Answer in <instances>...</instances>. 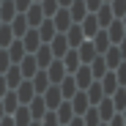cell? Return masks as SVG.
<instances>
[{"label":"cell","instance_id":"6da1fadb","mask_svg":"<svg viewBox=\"0 0 126 126\" xmlns=\"http://www.w3.org/2000/svg\"><path fill=\"white\" fill-rule=\"evenodd\" d=\"M49 22H52V28H55V33H66L74 22H71V16H69V8H58L52 16H49Z\"/></svg>","mask_w":126,"mask_h":126},{"label":"cell","instance_id":"7a4b0ae2","mask_svg":"<svg viewBox=\"0 0 126 126\" xmlns=\"http://www.w3.org/2000/svg\"><path fill=\"white\" fill-rule=\"evenodd\" d=\"M104 33H107L110 44L121 47V44H123V33H126V28H123V19H112V22H110L107 28H104Z\"/></svg>","mask_w":126,"mask_h":126},{"label":"cell","instance_id":"3957f363","mask_svg":"<svg viewBox=\"0 0 126 126\" xmlns=\"http://www.w3.org/2000/svg\"><path fill=\"white\" fill-rule=\"evenodd\" d=\"M104 58V63H107V71H115L118 66H123V47H107V52L101 55Z\"/></svg>","mask_w":126,"mask_h":126},{"label":"cell","instance_id":"277c9868","mask_svg":"<svg viewBox=\"0 0 126 126\" xmlns=\"http://www.w3.org/2000/svg\"><path fill=\"white\" fill-rule=\"evenodd\" d=\"M47 47H49V52H52V58H55V60H60L63 55L69 52V44H66V36H63V33H55V36H52V41H49Z\"/></svg>","mask_w":126,"mask_h":126},{"label":"cell","instance_id":"5b68a950","mask_svg":"<svg viewBox=\"0 0 126 126\" xmlns=\"http://www.w3.org/2000/svg\"><path fill=\"white\" fill-rule=\"evenodd\" d=\"M14 96H16L19 104H28V101L36 96V91H33V85H30V79H22V82H19V85L14 88Z\"/></svg>","mask_w":126,"mask_h":126},{"label":"cell","instance_id":"8992f818","mask_svg":"<svg viewBox=\"0 0 126 126\" xmlns=\"http://www.w3.org/2000/svg\"><path fill=\"white\" fill-rule=\"evenodd\" d=\"M19 41H22V47H25V52H28V55H33V52L41 47V38H38L36 28H28V33H25L22 38H19Z\"/></svg>","mask_w":126,"mask_h":126},{"label":"cell","instance_id":"52a82bcc","mask_svg":"<svg viewBox=\"0 0 126 126\" xmlns=\"http://www.w3.org/2000/svg\"><path fill=\"white\" fill-rule=\"evenodd\" d=\"M41 99H44V104H47V110H49V112H52V110H58V104L63 101V96H60L58 85H49L44 93H41Z\"/></svg>","mask_w":126,"mask_h":126},{"label":"cell","instance_id":"ba28073f","mask_svg":"<svg viewBox=\"0 0 126 126\" xmlns=\"http://www.w3.org/2000/svg\"><path fill=\"white\" fill-rule=\"evenodd\" d=\"M71 77H74V85H77V91H85V88L91 85V82H93V74H91V69H88V66H79V69H77Z\"/></svg>","mask_w":126,"mask_h":126},{"label":"cell","instance_id":"9c48e42d","mask_svg":"<svg viewBox=\"0 0 126 126\" xmlns=\"http://www.w3.org/2000/svg\"><path fill=\"white\" fill-rule=\"evenodd\" d=\"M99 52L93 49V44H91V38H85V41H82V44L77 47V58H79V63H82V66H88V63L96 58Z\"/></svg>","mask_w":126,"mask_h":126},{"label":"cell","instance_id":"30bf717a","mask_svg":"<svg viewBox=\"0 0 126 126\" xmlns=\"http://www.w3.org/2000/svg\"><path fill=\"white\" fill-rule=\"evenodd\" d=\"M77 25H79V30H82V36H85V38H93L96 30H101L93 14H85V16H82V22H77Z\"/></svg>","mask_w":126,"mask_h":126},{"label":"cell","instance_id":"8fae6325","mask_svg":"<svg viewBox=\"0 0 126 126\" xmlns=\"http://www.w3.org/2000/svg\"><path fill=\"white\" fill-rule=\"evenodd\" d=\"M16 69H19V74H22V79H30V77L38 71V66H36V58H33V55H25L22 60L16 63Z\"/></svg>","mask_w":126,"mask_h":126},{"label":"cell","instance_id":"7c38bea8","mask_svg":"<svg viewBox=\"0 0 126 126\" xmlns=\"http://www.w3.org/2000/svg\"><path fill=\"white\" fill-rule=\"evenodd\" d=\"M44 71H47V79H49V85H58V82H60L63 77H66V69H63V63H60V60H52L49 66L44 69Z\"/></svg>","mask_w":126,"mask_h":126},{"label":"cell","instance_id":"4fadbf2b","mask_svg":"<svg viewBox=\"0 0 126 126\" xmlns=\"http://www.w3.org/2000/svg\"><path fill=\"white\" fill-rule=\"evenodd\" d=\"M82 93H85V99H88L91 107H96V104L104 99V91H101V85H99V79H93V82H91V85L82 91Z\"/></svg>","mask_w":126,"mask_h":126},{"label":"cell","instance_id":"5bb4252c","mask_svg":"<svg viewBox=\"0 0 126 126\" xmlns=\"http://www.w3.org/2000/svg\"><path fill=\"white\" fill-rule=\"evenodd\" d=\"M96 115H99V121L101 123H107L112 115H115V107H112V101H110V96H104L99 104H96Z\"/></svg>","mask_w":126,"mask_h":126},{"label":"cell","instance_id":"9a60e30c","mask_svg":"<svg viewBox=\"0 0 126 126\" xmlns=\"http://www.w3.org/2000/svg\"><path fill=\"white\" fill-rule=\"evenodd\" d=\"M99 85H101V91H104V96H112L118 88H123V85H118V77H115V71H107L101 79H99Z\"/></svg>","mask_w":126,"mask_h":126},{"label":"cell","instance_id":"2e32d148","mask_svg":"<svg viewBox=\"0 0 126 126\" xmlns=\"http://www.w3.org/2000/svg\"><path fill=\"white\" fill-rule=\"evenodd\" d=\"M28 112H30V118H33V121H41V118H44V112H47L44 99H41V96H33V99L28 101Z\"/></svg>","mask_w":126,"mask_h":126},{"label":"cell","instance_id":"e0dca14e","mask_svg":"<svg viewBox=\"0 0 126 126\" xmlns=\"http://www.w3.org/2000/svg\"><path fill=\"white\" fill-rule=\"evenodd\" d=\"M30 85H33V91H36V96H41L47 88H49V79H47V71L44 69H38L33 77H30Z\"/></svg>","mask_w":126,"mask_h":126},{"label":"cell","instance_id":"ac0fdd59","mask_svg":"<svg viewBox=\"0 0 126 126\" xmlns=\"http://www.w3.org/2000/svg\"><path fill=\"white\" fill-rule=\"evenodd\" d=\"M58 91H60V96H63V101H69L74 93H77V85H74V77L71 74H66L60 82H58Z\"/></svg>","mask_w":126,"mask_h":126},{"label":"cell","instance_id":"d6986e66","mask_svg":"<svg viewBox=\"0 0 126 126\" xmlns=\"http://www.w3.org/2000/svg\"><path fill=\"white\" fill-rule=\"evenodd\" d=\"M6 55H8V60H11V63H19L28 52H25V47H22V41H19V38H14L11 44L6 47Z\"/></svg>","mask_w":126,"mask_h":126},{"label":"cell","instance_id":"ffe728a7","mask_svg":"<svg viewBox=\"0 0 126 126\" xmlns=\"http://www.w3.org/2000/svg\"><path fill=\"white\" fill-rule=\"evenodd\" d=\"M63 36H66V44H69V49H77L79 44H82V41H85V36H82V30H79V25H71L66 33H63Z\"/></svg>","mask_w":126,"mask_h":126},{"label":"cell","instance_id":"44dd1931","mask_svg":"<svg viewBox=\"0 0 126 126\" xmlns=\"http://www.w3.org/2000/svg\"><path fill=\"white\" fill-rule=\"evenodd\" d=\"M93 16H96V22H99V28H101V30H104V28H107V25H110V22H112V19H115V16H112V11H110V6H107V3H101V6H99V8H96V11H93Z\"/></svg>","mask_w":126,"mask_h":126},{"label":"cell","instance_id":"7402d4cb","mask_svg":"<svg viewBox=\"0 0 126 126\" xmlns=\"http://www.w3.org/2000/svg\"><path fill=\"white\" fill-rule=\"evenodd\" d=\"M33 58H36V66H38V69H47V66H49V63H52V60H55V58H52V52H49V47H47V44H41V47H38V49H36V52H33Z\"/></svg>","mask_w":126,"mask_h":126},{"label":"cell","instance_id":"603a6c76","mask_svg":"<svg viewBox=\"0 0 126 126\" xmlns=\"http://www.w3.org/2000/svg\"><path fill=\"white\" fill-rule=\"evenodd\" d=\"M69 104H71V112L74 115H82V112H85L88 107H91V104H88V99H85V93H82V91H77L71 99H69Z\"/></svg>","mask_w":126,"mask_h":126},{"label":"cell","instance_id":"cb8c5ba5","mask_svg":"<svg viewBox=\"0 0 126 126\" xmlns=\"http://www.w3.org/2000/svg\"><path fill=\"white\" fill-rule=\"evenodd\" d=\"M52 112H55V118H58V126H66V123L74 118L71 104H69V101H60V104H58V110H52Z\"/></svg>","mask_w":126,"mask_h":126},{"label":"cell","instance_id":"d4e9b609","mask_svg":"<svg viewBox=\"0 0 126 126\" xmlns=\"http://www.w3.org/2000/svg\"><path fill=\"white\" fill-rule=\"evenodd\" d=\"M60 63H63V69H66V74H74L82 63H79V58H77V49H69L66 55L60 58Z\"/></svg>","mask_w":126,"mask_h":126},{"label":"cell","instance_id":"484cf974","mask_svg":"<svg viewBox=\"0 0 126 126\" xmlns=\"http://www.w3.org/2000/svg\"><path fill=\"white\" fill-rule=\"evenodd\" d=\"M8 28H11V33H14V38H22L25 33H28V22H25V14H16L11 22H8Z\"/></svg>","mask_w":126,"mask_h":126},{"label":"cell","instance_id":"4316f807","mask_svg":"<svg viewBox=\"0 0 126 126\" xmlns=\"http://www.w3.org/2000/svg\"><path fill=\"white\" fill-rule=\"evenodd\" d=\"M41 19H44V14H41L38 3H33V6L25 11V22H28V28H38V25H41Z\"/></svg>","mask_w":126,"mask_h":126},{"label":"cell","instance_id":"83f0119b","mask_svg":"<svg viewBox=\"0 0 126 126\" xmlns=\"http://www.w3.org/2000/svg\"><path fill=\"white\" fill-rule=\"evenodd\" d=\"M36 33H38V38H41V44H49L52 36H55V28H52L49 19H41V25L36 28Z\"/></svg>","mask_w":126,"mask_h":126},{"label":"cell","instance_id":"f1b7e54d","mask_svg":"<svg viewBox=\"0 0 126 126\" xmlns=\"http://www.w3.org/2000/svg\"><path fill=\"white\" fill-rule=\"evenodd\" d=\"M91 44H93V49H96L99 55H104V52H107V47H112V44H110V38H107V33H104V30H96V36L91 38Z\"/></svg>","mask_w":126,"mask_h":126},{"label":"cell","instance_id":"f546056e","mask_svg":"<svg viewBox=\"0 0 126 126\" xmlns=\"http://www.w3.org/2000/svg\"><path fill=\"white\" fill-rule=\"evenodd\" d=\"M88 14V8H85V3L82 0H71V6H69V16H71V22L77 25V22H82V16Z\"/></svg>","mask_w":126,"mask_h":126},{"label":"cell","instance_id":"4dcf8cb0","mask_svg":"<svg viewBox=\"0 0 126 126\" xmlns=\"http://www.w3.org/2000/svg\"><path fill=\"white\" fill-rule=\"evenodd\" d=\"M88 69H91V74H93V79H101L104 74H107V63H104V58L101 55H96L91 63H88Z\"/></svg>","mask_w":126,"mask_h":126},{"label":"cell","instance_id":"1f68e13d","mask_svg":"<svg viewBox=\"0 0 126 126\" xmlns=\"http://www.w3.org/2000/svg\"><path fill=\"white\" fill-rule=\"evenodd\" d=\"M14 16H16L14 3H11V0H3V3H0V22H3V25H8Z\"/></svg>","mask_w":126,"mask_h":126},{"label":"cell","instance_id":"d6a6232c","mask_svg":"<svg viewBox=\"0 0 126 126\" xmlns=\"http://www.w3.org/2000/svg\"><path fill=\"white\" fill-rule=\"evenodd\" d=\"M0 104H3V112H6V115H11V112H14V110L19 107V101H16L14 91H8V93H6L3 99H0Z\"/></svg>","mask_w":126,"mask_h":126},{"label":"cell","instance_id":"836d02e7","mask_svg":"<svg viewBox=\"0 0 126 126\" xmlns=\"http://www.w3.org/2000/svg\"><path fill=\"white\" fill-rule=\"evenodd\" d=\"M110 101H112L115 112H123V107H126V88H118V91L110 96Z\"/></svg>","mask_w":126,"mask_h":126},{"label":"cell","instance_id":"e575fe53","mask_svg":"<svg viewBox=\"0 0 126 126\" xmlns=\"http://www.w3.org/2000/svg\"><path fill=\"white\" fill-rule=\"evenodd\" d=\"M38 8H41V14H44V19H49L60 6H58V0H38Z\"/></svg>","mask_w":126,"mask_h":126},{"label":"cell","instance_id":"d590c367","mask_svg":"<svg viewBox=\"0 0 126 126\" xmlns=\"http://www.w3.org/2000/svg\"><path fill=\"white\" fill-rule=\"evenodd\" d=\"M110 11H112V16L115 19H123V14H126V0H110Z\"/></svg>","mask_w":126,"mask_h":126},{"label":"cell","instance_id":"8d00e7d4","mask_svg":"<svg viewBox=\"0 0 126 126\" xmlns=\"http://www.w3.org/2000/svg\"><path fill=\"white\" fill-rule=\"evenodd\" d=\"M79 118H82V123H85V126H99V123H101V121H99V115H96V107H88Z\"/></svg>","mask_w":126,"mask_h":126},{"label":"cell","instance_id":"74e56055","mask_svg":"<svg viewBox=\"0 0 126 126\" xmlns=\"http://www.w3.org/2000/svg\"><path fill=\"white\" fill-rule=\"evenodd\" d=\"M14 41V33H11V28L8 25H0V49H6L8 44Z\"/></svg>","mask_w":126,"mask_h":126},{"label":"cell","instance_id":"f35d334b","mask_svg":"<svg viewBox=\"0 0 126 126\" xmlns=\"http://www.w3.org/2000/svg\"><path fill=\"white\" fill-rule=\"evenodd\" d=\"M38 126H58V118H55V112H49V110H47V112H44V118L38 121Z\"/></svg>","mask_w":126,"mask_h":126},{"label":"cell","instance_id":"ab89813d","mask_svg":"<svg viewBox=\"0 0 126 126\" xmlns=\"http://www.w3.org/2000/svg\"><path fill=\"white\" fill-rule=\"evenodd\" d=\"M14 3V8H16V14H25L30 6H33V0H11Z\"/></svg>","mask_w":126,"mask_h":126},{"label":"cell","instance_id":"60d3db41","mask_svg":"<svg viewBox=\"0 0 126 126\" xmlns=\"http://www.w3.org/2000/svg\"><path fill=\"white\" fill-rule=\"evenodd\" d=\"M8 66H11V60H8V55H6V49H0V74H3Z\"/></svg>","mask_w":126,"mask_h":126},{"label":"cell","instance_id":"b9f144b4","mask_svg":"<svg viewBox=\"0 0 126 126\" xmlns=\"http://www.w3.org/2000/svg\"><path fill=\"white\" fill-rule=\"evenodd\" d=\"M107 126H126V123H123V112H115V115L107 121Z\"/></svg>","mask_w":126,"mask_h":126},{"label":"cell","instance_id":"7bdbcfd3","mask_svg":"<svg viewBox=\"0 0 126 126\" xmlns=\"http://www.w3.org/2000/svg\"><path fill=\"white\" fill-rule=\"evenodd\" d=\"M82 3H85V8H88V14H93L101 3H104V0H82Z\"/></svg>","mask_w":126,"mask_h":126},{"label":"cell","instance_id":"ee69618b","mask_svg":"<svg viewBox=\"0 0 126 126\" xmlns=\"http://www.w3.org/2000/svg\"><path fill=\"white\" fill-rule=\"evenodd\" d=\"M8 93V85H6V79H3V74H0V99H3Z\"/></svg>","mask_w":126,"mask_h":126},{"label":"cell","instance_id":"f6af8a7d","mask_svg":"<svg viewBox=\"0 0 126 126\" xmlns=\"http://www.w3.org/2000/svg\"><path fill=\"white\" fill-rule=\"evenodd\" d=\"M66 126H85V123H82V118H79V115H74V118H71Z\"/></svg>","mask_w":126,"mask_h":126},{"label":"cell","instance_id":"bcb514c9","mask_svg":"<svg viewBox=\"0 0 126 126\" xmlns=\"http://www.w3.org/2000/svg\"><path fill=\"white\" fill-rule=\"evenodd\" d=\"M0 126H14V121H11V115H3V118H0Z\"/></svg>","mask_w":126,"mask_h":126},{"label":"cell","instance_id":"7dc6e473","mask_svg":"<svg viewBox=\"0 0 126 126\" xmlns=\"http://www.w3.org/2000/svg\"><path fill=\"white\" fill-rule=\"evenodd\" d=\"M58 6H60V8H69V6H71V0H58Z\"/></svg>","mask_w":126,"mask_h":126},{"label":"cell","instance_id":"c3c4849f","mask_svg":"<svg viewBox=\"0 0 126 126\" xmlns=\"http://www.w3.org/2000/svg\"><path fill=\"white\" fill-rule=\"evenodd\" d=\"M30 126H38V121H30Z\"/></svg>","mask_w":126,"mask_h":126},{"label":"cell","instance_id":"681fc988","mask_svg":"<svg viewBox=\"0 0 126 126\" xmlns=\"http://www.w3.org/2000/svg\"><path fill=\"white\" fill-rule=\"evenodd\" d=\"M99 126H107V123H99Z\"/></svg>","mask_w":126,"mask_h":126},{"label":"cell","instance_id":"f907efd6","mask_svg":"<svg viewBox=\"0 0 126 126\" xmlns=\"http://www.w3.org/2000/svg\"><path fill=\"white\" fill-rule=\"evenodd\" d=\"M104 3H110V0H104Z\"/></svg>","mask_w":126,"mask_h":126},{"label":"cell","instance_id":"816d5d0a","mask_svg":"<svg viewBox=\"0 0 126 126\" xmlns=\"http://www.w3.org/2000/svg\"><path fill=\"white\" fill-rule=\"evenodd\" d=\"M33 3H38V0H33Z\"/></svg>","mask_w":126,"mask_h":126},{"label":"cell","instance_id":"f5cc1de1","mask_svg":"<svg viewBox=\"0 0 126 126\" xmlns=\"http://www.w3.org/2000/svg\"><path fill=\"white\" fill-rule=\"evenodd\" d=\"M0 3H3V0H0Z\"/></svg>","mask_w":126,"mask_h":126},{"label":"cell","instance_id":"db71d44e","mask_svg":"<svg viewBox=\"0 0 126 126\" xmlns=\"http://www.w3.org/2000/svg\"><path fill=\"white\" fill-rule=\"evenodd\" d=\"M0 25H3V22H0Z\"/></svg>","mask_w":126,"mask_h":126}]
</instances>
